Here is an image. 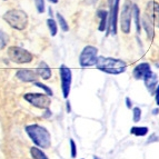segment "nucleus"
Returning <instances> with one entry per match:
<instances>
[{
    "instance_id": "obj_1",
    "label": "nucleus",
    "mask_w": 159,
    "mask_h": 159,
    "mask_svg": "<svg viewBox=\"0 0 159 159\" xmlns=\"http://www.w3.org/2000/svg\"><path fill=\"white\" fill-rule=\"evenodd\" d=\"M96 68L109 75H120L127 70V64L122 59L111 58V57H98Z\"/></svg>"
},
{
    "instance_id": "obj_2",
    "label": "nucleus",
    "mask_w": 159,
    "mask_h": 159,
    "mask_svg": "<svg viewBox=\"0 0 159 159\" xmlns=\"http://www.w3.org/2000/svg\"><path fill=\"white\" fill-rule=\"evenodd\" d=\"M27 135L32 140V143L39 148H49L51 145L50 134L45 127L37 124L28 125L25 128Z\"/></svg>"
},
{
    "instance_id": "obj_3",
    "label": "nucleus",
    "mask_w": 159,
    "mask_h": 159,
    "mask_svg": "<svg viewBox=\"0 0 159 159\" xmlns=\"http://www.w3.org/2000/svg\"><path fill=\"white\" fill-rule=\"evenodd\" d=\"M3 20L16 30H25L28 26V15L21 9H10L3 15Z\"/></svg>"
},
{
    "instance_id": "obj_4",
    "label": "nucleus",
    "mask_w": 159,
    "mask_h": 159,
    "mask_svg": "<svg viewBox=\"0 0 159 159\" xmlns=\"http://www.w3.org/2000/svg\"><path fill=\"white\" fill-rule=\"evenodd\" d=\"M8 57L12 62L22 65V64H29L31 62L34 56L30 51L27 49L18 46H11L8 48Z\"/></svg>"
},
{
    "instance_id": "obj_5",
    "label": "nucleus",
    "mask_w": 159,
    "mask_h": 159,
    "mask_svg": "<svg viewBox=\"0 0 159 159\" xmlns=\"http://www.w3.org/2000/svg\"><path fill=\"white\" fill-rule=\"evenodd\" d=\"M98 61V49L93 46H86L79 56V65L82 68L93 67Z\"/></svg>"
},
{
    "instance_id": "obj_6",
    "label": "nucleus",
    "mask_w": 159,
    "mask_h": 159,
    "mask_svg": "<svg viewBox=\"0 0 159 159\" xmlns=\"http://www.w3.org/2000/svg\"><path fill=\"white\" fill-rule=\"evenodd\" d=\"M109 3V26L107 29L106 36L117 34V21H118V13H119L120 0H108Z\"/></svg>"
},
{
    "instance_id": "obj_7",
    "label": "nucleus",
    "mask_w": 159,
    "mask_h": 159,
    "mask_svg": "<svg viewBox=\"0 0 159 159\" xmlns=\"http://www.w3.org/2000/svg\"><path fill=\"white\" fill-rule=\"evenodd\" d=\"M133 3L130 0H126L120 13V28L124 34H129L131 29V18H133Z\"/></svg>"
},
{
    "instance_id": "obj_8",
    "label": "nucleus",
    "mask_w": 159,
    "mask_h": 159,
    "mask_svg": "<svg viewBox=\"0 0 159 159\" xmlns=\"http://www.w3.org/2000/svg\"><path fill=\"white\" fill-rule=\"evenodd\" d=\"M24 99L26 101L32 105L36 108L39 109H49L50 106L51 100L49 98V96L46 95V93H26L24 96Z\"/></svg>"
},
{
    "instance_id": "obj_9",
    "label": "nucleus",
    "mask_w": 159,
    "mask_h": 159,
    "mask_svg": "<svg viewBox=\"0 0 159 159\" xmlns=\"http://www.w3.org/2000/svg\"><path fill=\"white\" fill-rule=\"evenodd\" d=\"M59 74H60V82H61V91L64 98H68L70 93L72 81V72L71 69L68 68L66 65H60L59 67Z\"/></svg>"
},
{
    "instance_id": "obj_10",
    "label": "nucleus",
    "mask_w": 159,
    "mask_h": 159,
    "mask_svg": "<svg viewBox=\"0 0 159 159\" xmlns=\"http://www.w3.org/2000/svg\"><path fill=\"white\" fill-rule=\"evenodd\" d=\"M16 77L19 80H21L24 82H36L38 77V75L34 70H29V69H20L16 72Z\"/></svg>"
},
{
    "instance_id": "obj_11",
    "label": "nucleus",
    "mask_w": 159,
    "mask_h": 159,
    "mask_svg": "<svg viewBox=\"0 0 159 159\" xmlns=\"http://www.w3.org/2000/svg\"><path fill=\"white\" fill-rule=\"evenodd\" d=\"M147 11L149 12L147 15L150 17L154 25L159 28V3L155 0L149 1L148 5H147Z\"/></svg>"
},
{
    "instance_id": "obj_12",
    "label": "nucleus",
    "mask_w": 159,
    "mask_h": 159,
    "mask_svg": "<svg viewBox=\"0 0 159 159\" xmlns=\"http://www.w3.org/2000/svg\"><path fill=\"white\" fill-rule=\"evenodd\" d=\"M151 72V68H150V65L148 62H141V64L137 65V66L134 68L133 70V76L135 79L137 80H140L146 77L147 75Z\"/></svg>"
},
{
    "instance_id": "obj_13",
    "label": "nucleus",
    "mask_w": 159,
    "mask_h": 159,
    "mask_svg": "<svg viewBox=\"0 0 159 159\" xmlns=\"http://www.w3.org/2000/svg\"><path fill=\"white\" fill-rule=\"evenodd\" d=\"M143 81H145V86H146L149 93L154 95L157 87H158V76L154 71H151L143 78Z\"/></svg>"
},
{
    "instance_id": "obj_14",
    "label": "nucleus",
    "mask_w": 159,
    "mask_h": 159,
    "mask_svg": "<svg viewBox=\"0 0 159 159\" xmlns=\"http://www.w3.org/2000/svg\"><path fill=\"white\" fill-rule=\"evenodd\" d=\"M141 25H143V29L146 30L147 32V37H148L149 40H152L155 37V30H154V22H152V20L150 19V17L147 15V13H145L143 16V18H141Z\"/></svg>"
},
{
    "instance_id": "obj_15",
    "label": "nucleus",
    "mask_w": 159,
    "mask_h": 159,
    "mask_svg": "<svg viewBox=\"0 0 159 159\" xmlns=\"http://www.w3.org/2000/svg\"><path fill=\"white\" fill-rule=\"evenodd\" d=\"M96 15L100 19L98 30L99 31H107L109 26V12L107 10H105V9H99V10H97Z\"/></svg>"
},
{
    "instance_id": "obj_16",
    "label": "nucleus",
    "mask_w": 159,
    "mask_h": 159,
    "mask_svg": "<svg viewBox=\"0 0 159 159\" xmlns=\"http://www.w3.org/2000/svg\"><path fill=\"white\" fill-rule=\"evenodd\" d=\"M36 72H37L38 77L43 78V80H48L50 79L51 77V69L50 67L48 66L47 62H45V61H41L39 65H38L37 69H36Z\"/></svg>"
},
{
    "instance_id": "obj_17",
    "label": "nucleus",
    "mask_w": 159,
    "mask_h": 159,
    "mask_svg": "<svg viewBox=\"0 0 159 159\" xmlns=\"http://www.w3.org/2000/svg\"><path fill=\"white\" fill-rule=\"evenodd\" d=\"M133 17L135 19V26H136V31L139 34L141 31V24H140V9L137 5L133 6Z\"/></svg>"
},
{
    "instance_id": "obj_18",
    "label": "nucleus",
    "mask_w": 159,
    "mask_h": 159,
    "mask_svg": "<svg viewBox=\"0 0 159 159\" xmlns=\"http://www.w3.org/2000/svg\"><path fill=\"white\" fill-rule=\"evenodd\" d=\"M30 155H31L32 159H49L47 155L38 147H31L30 148Z\"/></svg>"
},
{
    "instance_id": "obj_19",
    "label": "nucleus",
    "mask_w": 159,
    "mask_h": 159,
    "mask_svg": "<svg viewBox=\"0 0 159 159\" xmlns=\"http://www.w3.org/2000/svg\"><path fill=\"white\" fill-rule=\"evenodd\" d=\"M47 26L48 29H49V32H50L51 37H55L58 32V25H57V21L53 18H49L47 19Z\"/></svg>"
},
{
    "instance_id": "obj_20",
    "label": "nucleus",
    "mask_w": 159,
    "mask_h": 159,
    "mask_svg": "<svg viewBox=\"0 0 159 159\" xmlns=\"http://www.w3.org/2000/svg\"><path fill=\"white\" fill-rule=\"evenodd\" d=\"M149 129L147 127H131L130 129V134L137 136V137H143L148 134Z\"/></svg>"
},
{
    "instance_id": "obj_21",
    "label": "nucleus",
    "mask_w": 159,
    "mask_h": 159,
    "mask_svg": "<svg viewBox=\"0 0 159 159\" xmlns=\"http://www.w3.org/2000/svg\"><path fill=\"white\" fill-rule=\"evenodd\" d=\"M57 21H58V24L60 25V28H61V30L64 32H67V31H69V25H68V22H67V20L65 19V17L61 15L60 12H57Z\"/></svg>"
},
{
    "instance_id": "obj_22",
    "label": "nucleus",
    "mask_w": 159,
    "mask_h": 159,
    "mask_svg": "<svg viewBox=\"0 0 159 159\" xmlns=\"http://www.w3.org/2000/svg\"><path fill=\"white\" fill-rule=\"evenodd\" d=\"M9 43V36L2 30H0V50H3Z\"/></svg>"
},
{
    "instance_id": "obj_23",
    "label": "nucleus",
    "mask_w": 159,
    "mask_h": 159,
    "mask_svg": "<svg viewBox=\"0 0 159 159\" xmlns=\"http://www.w3.org/2000/svg\"><path fill=\"white\" fill-rule=\"evenodd\" d=\"M34 86H36V87L40 88V89H43V90L46 93V95H48V96H49V97H51V96L53 95L52 90H51V88H49V87H48V86L43 85V82L36 81V82H34Z\"/></svg>"
},
{
    "instance_id": "obj_24",
    "label": "nucleus",
    "mask_w": 159,
    "mask_h": 159,
    "mask_svg": "<svg viewBox=\"0 0 159 159\" xmlns=\"http://www.w3.org/2000/svg\"><path fill=\"white\" fill-rule=\"evenodd\" d=\"M34 6H36V9H37L38 13H43L46 10V5H45V0H34Z\"/></svg>"
},
{
    "instance_id": "obj_25",
    "label": "nucleus",
    "mask_w": 159,
    "mask_h": 159,
    "mask_svg": "<svg viewBox=\"0 0 159 159\" xmlns=\"http://www.w3.org/2000/svg\"><path fill=\"white\" fill-rule=\"evenodd\" d=\"M141 119V109L139 107H135L133 109V120L134 122H138Z\"/></svg>"
},
{
    "instance_id": "obj_26",
    "label": "nucleus",
    "mask_w": 159,
    "mask_h": 159,
    "mask_svg": "<svg viewBox=\"0 0 159 159\" xmlns=\"http://www.w3.org/2000/svg\"><path fill=\"white\" fill-rule=\"evenodd\" d=\"M69 143H70V148H71V157L75 158L77 156V146H76V143H75V141L72 139H70Z\"/></svg>"
},
{
    "instance_id": "obj_27",
    "label": "nucleus",
    "mask_w": 159,
    "mask_h": 159,
    "mask_svg": "<svg viewBox=\"0 0 159 159\" xmlns=\"http://www.w3.org/2000/svg\"><path fill=\"white\" fill-rule=\"evenodd\" d=\"M155 98H156L157 106H159V85H158V87H157L156 91H155Z\"/></svg>"
},
{
    "instance_id": "obj_28",
    "label": "nucleus",
    "mask_w": 159,
    "mask_h": 159,
    "mask_svg": "<svg viewBox=\"0 0 159 159\" xmlns=\"http://www.w3.org/2000/svg\"><path fill=\"white\" fill-rule=\"evenodd\" d=\"M49 116H51V111L49 109H46V114H43V118H48Z\"/></svg>"
},
{
    "instance_id": "obj_29",
    "label": "nucleus",
    "mask_w": 159,
    "mask_h": 159,
    "mask_svg": "<svg viewBox=\"0 0 159 159\" xmlns=\"http://www.w3.org/2000/svg\"><path fill=\"white\" fill-rule=\"evenodd\" d=\"M126 103H127V108H128V109L131 108V105H133V103H131V101H130V99L128 98V97L126 98Z\"/></svg>"
},
{
    "instance_id": "obj_30",
    "label": "nucleus",
    "mask_w": 159,
    "mask_h": 159,
    "mask_svg": "<svg viewBox=\"0 0 159 159\" xmlns=\"http://www.w3.org/2000/svg\"><path fill=\"white\" fill-rule=\"evenodd\" d=\"M67 112H70L71 111V108H70V101H67Z\"/></svg>"
},
{
    "instance_id": "obj_31",
    "label": "nucleus",
    "mask_w": 159,
    "mask_h": 159,
    "mask_svg": "<svg viewBox=\"0 0 159 159\" xmlns=\"http://www.w3.org/2000/svg\"><path fill=\"white\" fill-rule=\"evenodd\" d=\"M159 114V108H156L152 110V115H158Z\"/></svg>"
},
{
    "instance_id": "obj_32",
    "label": "nucleus",
    "mask_w": 159,
    "mask_h": 159,
    "mask_svg": "<svg viewBox=\"0 0 159 159\" xmlns=\"http://www.w3.org/2000/svg\"><path fill=\"white\" fill-rule=\"evenodd\" d=\"M48 11H49V16H50V18H52V9H51V7H49V9H48Z\"/></svg>"
},
{
    "instance_id": "obj_33",
    "label": "nucleus",
    "mask_w": 159,
    "mask_h": 159,
    "mask_svg": "<svg viewBox=\"0 0 159 159\" xmlns=\"http://www.w3.org/2000/svg\"><path fill=\"white\" fill-rule=\"evenodd\" d=\"M49 1H50L51 3H58L59 0H49Z\"/></svg>"
},
{
    "instance_id": "obj_34",
    "label": "nucleus",
    "mask_w": 159,
    "mask_h": 159,
    "mask_svg": "<svg viewBox=\"0 0 159 159\" xmlns=\"http://www.w3.org/2000/svg\"><path fill=\"white\" fill-rule=\"evenodd\" d=\"M97 1H98V0H91V3H96Z\"/></svg>"
},
{
    "instance_id": "obj_35",
    "label": "nucleus",
    "mask_w": 159,
    "mask_h": 159,
    "mask_svg": "<svg viewBox=\"0 0 159 159\" xmlns=\"http://www.w3.org/2000/svg\"><path fill=\"white\" fill-rule=\"evenodd\" d=\"M156 67H157V68H159V62H157V64H156Z\"/></svg>"
},
{
    "instance_id": "obj_36",
    "label": "nucleus",
    "mask_w": 159,
    "mask_h": 159,
    "mask_svg": "<svg viewBox=\"0 0 159 159\" xmlns=\"http://www.w3.org/2000/svg\"><path fill=\"white\" fill-rule=\"evenodd\" d=\"M93 159H100L99 157H93Z\"/></svg>"
}]
</instances>
